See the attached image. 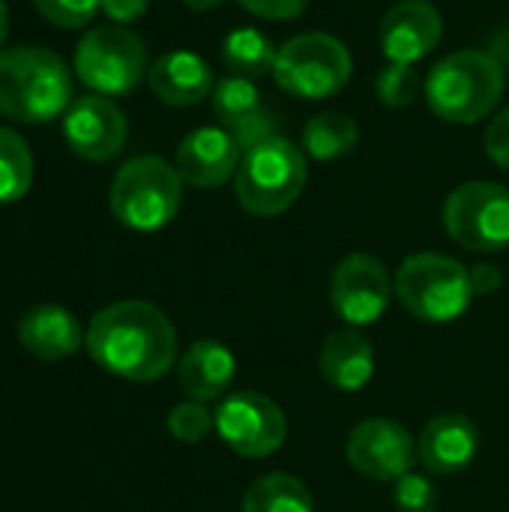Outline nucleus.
Listing matches in <instances>:
<instances>
[{
	"label": "nucleus",
	"instance_id": "f257e3e1",
	"mask_svg": "<svg viewBox=\"0 0 509 512\" xmlns=\"http://www.w3.org/2000/svg\"><path fill=\"white\" fill-rule=\"evenodd\" d=\"M84 345L99 369L135 384L165 378L177 360V330L147 300H120L99 309L87 324Z\"/></svg>",
	"mask_w": 509,
	"mask_h": 512
},
{
	"label": "nucleus",
	"instance_id": "f03ea898",
	"mask_svg": "<svg viewBox=\"0 0 509 512\" xmlns=\"http://www.w3.org/2000/svg\"><path fill=\"white\" fill-rule=\"evenodd\" d=\"M72 105V72L39 45L0 51V114L15 123H48Z\"/></svg>",
	"mask_w": 509,
	"mask_h": 512
},
{
	"label": "nucleus",
	"instance_id": "7ed1b4c3",
	"mask_svg": "<svg viewBox=\"0 0 509 512\" xmlns=\"http://www.w3.org/2000/svg\"><path fill=\"white\" fill-rule=\"evenodd\" d=\"M504 87L507 75L498 57L480 48H462L429 69L423 93L435 117L474 126L498 108Z\"/></svg>",
	"mask_w": 509,
	"mask_h": 512
},
{
	"label": "nucleus",
	"instance_id": "20e7f679",
	"mask_svg": "<svg viewBox=\"0 0 509 512\" xmlns=\"http://www.w3.org/2000/svg\"><path fill=\"white\" fill-rule=\"evenodd\" d=\"M306 153L276 135L249 147L234 174V195L252 216H279L303 192L309 165Z\"/></svg>",
	"mask_w": 509,
	"mask_h": 512
},
{
	"label": "nucleus",
	"instance_id": "39448f33",
	"mask_svg": "<svg viewBox=\"0 0 509 512\" xmlns=\"http://www.w3.org/2000/svg\"><path fill=\"white\" fill-rule=\"evenodd\" d=\"M396 297L399 303L426 324H453L459 321L474 294L471 270L450 255L417 252L402 261L396 270Z\"/></svg>",
	"mask_w": 509,
	"mask_h": 512
},
{
	"label": "nucleus",
	"instance_id": "423d86ee",
	"mask_svg": "<svg viewBox=\"0 0 509 512\" xmlns=\"http://www.w3.org/2000/svg\"><path fill=\"white\" fill-rule=\"evenodd\" d=\"M183 201V177L162 156H138L126 162L111 183L108 204L120 225L132 231L165 228Z\"/></svg>",
	"mask_w": 509,
	"mask_h": 512
},
{
	"label": "nucleus",
	"instance_id": "0eeeda50",
	"mask_svg": "<svg viewBox=\"0 0 509 512\" xmlns=\"http://www.w3.org/2000/svg\"><path fill=\"white\" fill-rule=\"evenodd\" d=\"M147 72L144 39L123 24L90 27L75 48V75L99 96H129Z\"/></svg>",
	"mask_w": 509,
	"mask_h": 512
},
{
	"label": "nucleus",
	"instance_id": "6e6552de",
	"mask_svg": "<svg viewBox=\"0 0 509 512\" xmlns=\"http://www.w3.org/2000/svg\"><path fill=\"white\" fill-rule=\"evenodd\" d=\"M351 51L330 33H300L276 51L273 81L297 99H330L351 81Z\"/></svg>",
	"mask_w": 509,
	"mask_h": 512
},
{
	"label": "nucleus",
	"instance_id": "1a4fd4ad",
	"mask_svg": "<svg viewBox=\"0 0 509 512\" xmlns=\"http://www.w3.org/2000/svg\"><path fill=\"white\" fill-rule=\"evenodd\" d=\"M447 234L471 252H501L509 246V189L489 180L456 186L444 201Z\"/></svg>",
	"mask_w": 509,
	"mask_h": 512
},
{
	"label": "nucleus",
	"instance_id": "9d476101",
	"mask_svg": "<svg viewBox=\"0 0 509 512\" xmlns=\"http://www.w3.org/2000/svg\"><path fill=\"white\" fill-rule=\"evenodd\" d=\"M213 417L219 438L243 459L273 456L288 435V420L282 408L258 390L228 393Z\"/></svg>",
	"mask_w": 509,
	"mask_h": 512
},
{
	"label": "nucleus",
	"instance_id": "9b49d317",
	"mask_svg": "<svg viewBox=\"0 0 509 512\" xmlns=\"http://www.w3.org/2000/svg\"><path fill=\"white\" fill-rule=\"evenodd\" d=\"M393 294H396V285H393L387 267L369 252H354V255L342 258L330 279L333 312L348 327L375 324L387 312Z\"/></svg>",
	"mask_w": 509,
	"mask_h": 512
},
{
	"label": "nucleus",
	"instance_id": "f8f14e48",
	"mask_svg": "<svg viewBox=\"0 0 509 512\" xmlns=\"http://www.w3.org/2000/svg\"><path fill=\"white\" fill-rule=\"evenodd\" d=\"M345 453L357 474L375 483H396L414 471L417 441L402 423L387 417H372L351 429Z\"/></svg>",
	"mask_w": 509,
	"mask_h": 512
},
{
	"label": "nucleus",
	"instance_id": "ddd939ff",
	"mask_svg": "<svg viewBox=\"0 0 509 512\" xmlns=\"http://www.w3.org/2000/svg\"><path fill=\"white\" fill-rule=\"evenodd\" d=\"M129 126L123 111L99 93H87L63 114V138L69 150L87 162H108L126 144Z\"/></svg>",
	"mask_w": 509,
	"mask_h": 512
},
{
	"label": "nucleus",
	"instance_id": "4468645a",
	"mask_svg": "<svg viewBox=\"0 0 509 512\" xmlns=\"http://www.w3.org/2000/svg\"><path fill=\"white\" fill-rule=\"evenodd\" d=\"M444 33V18L429 0H399L393 3L378 27L381 51L390 63H417L429 57Z\"/></svg>",
	"mask_w": 509,
	"mask_h": 512
},
{
	"label": "nucleus",
	"instance_id": "2eb2a0df",
	"mask_svg": "<svg viewBox=\"0 0 509 512\" xmlns=\"http://www.w3.org/2000/svg\"><path fill=\"white\" fill-rule=\"evenodd\" d=\"M243 159V147L222 126H201L189 132L174 156V168L183 183L195 189H216L228 183Z\"/></svg>",
	"mask_w": 509,
	"mask_h": 512
},
{
	"label": "nucleus",
	"instance_id": "dca6fc26",
	"mask_svg": "<svg viewBox=\"0 0 509 512\" xmlns=\"http://www.w3.org/2000/svg\"><path fill=\"white\" fill-rule=\"evenodd\" d=\"M210 105H213L219 126L234 135V141L243 147V153L249 147L279 135V126L270 117L252 78H240V75L219 78L210 93Z\"/></svg>",
	"mask_w": 509,
	"mask_h": 512
},
{
	"label": "nucleus",
	"instance_id": "f3484780",
	"mask_svg": "<svg viewBox=\"0 0 509 512\" xmlns=\"http://www.w3.org/2000/svg\"><path fill=\"white\" fill-rule=\"evenodd\" d=\"M480 429L465 414H441L426 423L423 435L417 438L420 462L441 477L465 471L480 453Z\"/></svg>",
	"mask_w": 509,
	"mask_h": 512
},
{
	"label": "nucleus",
	"instance_id": "a211bd4d",
	"mask_svg": "<svg viewBox=\"0 0 509 512\" xmlns=\"http://www.w3.org/2000/svg\"><path fill=\"white\" fill-rule=\"evenodd\" d=\"M84 330L78 324V318L54 303H42L33 306L21 315L18 321V342L27 354H33L36 360L54 363L63 357H72L81 345H84Z\"/></svg>",
	"mask_w": 509,
	"mask_h": 512
},
{
	"label": "nucleus",
	"instance_id": "6ab92c4d",
	"mask_svg": "<svg viewBox=\"0 0 509 512\" xmlns=\"http://www.w3.org/2000/svg\"><path fill=\"white\" fill-rule=\"evenodd\" d=\"M147 84L159 102L171 108H189L213 93L216 78L204 57L192 51H168L150 66Z\"/></svg>",
	"mask_w": 509,
	"mask_h": 512
},
{
	"label": "nucleus",
	"instance_id": "aec40b11",
	"mask_svg": "<svg viewBox=\"0 0 509 512\" xmlns=\"http://www.w3.org/2000/svg\"><path fill=\"white\" fill-rule=\"evenodd\" d=\"M237 375L234 354L216 342V339H198L186 348V354L177 363V381L180 390L192 402H213L225 399Z\"/></svg>",
	"mask_w": 509,
	"mask_h": 512
},
{
	"label": "nucleus",
	"instance_id": "412c9836",
	"mask_svg": "<svg viewBox=\"0 0 509 512\" xmlns=\"http://www.w3.org/2000/svg\"><path fill=\"white\" fill-rule=\"evenodd\" d=\"M324 381L339 393H357L363 390L375 375V351L372 342L357 330L345 327L327 336L321 357H318Z\"/></svg>",
	"mask_w": 509,
	"mask_h": 512
},
{
	"label": "nucleus",
	"instance_id": "4be33fe9",
	"mask_svg": "<svg viewBox=\"0 0 509 512\" xmlns=\"http://www.w3.org/2000/svg\"><path fill=\"white\" fill-rule=\"evenodd\" d=\"M240 512H315V501L303 480L273 471L246 489Z\"/></svg>",
	"mask_w": 509,
	"mask_h": 512
},
{
	"label": "nucleus",
	"instance_id": "5701e85b",
	"mask_svg": "<svg viewBox=\"0 0 509 512\" xmlns=\"http://www.w3.org/2000/svg\"><path fill=\"white\" fill-rule=\"evenodd\" d=\"M276 51L279 48L273 45V39L258 27H237L222 42V63L231 69V75L264 78L273 75Z\"/></svg>",
	"mask_w": 509,
	"mask_h": 512
},
{
	"label": "nucleus",
	"instance_id": "b1692460",
	"mask_svg": "<svg viewBox=\"0 0 509 512\" xmlns=\"http://www.w3.org/2000/svg\"><path fill=\"white\" fill-rule=\"evenodd\" d=\"M357 138L360 132H357L354 117L342 111H324V114H315L303 129V153L306 159H315V162H333L351 153Z\"/></svg>",
	"mask_w": 509,
	"mask_h": 512
},
{
	"label": "nucleus",
	"instance_id": "393cba45",
	"mask_svg": "<svg viewBox=\"0 0 509 512\" xmlns=\"http://www.w3.org/2000/svg\"><path fill=\"white\" fill-rule=\"evenodd\" d=\"M33 183V153L27 141L9 129L0 126V204L21 201Z\"/></svg>",
	"mask_w": 509,
	"mask_h": 512
},
{
	"label": "nucleus",
	"instance_id": "a878e982",
	"mask_svg": "<svg viewBox=\"0 0 509 512\" xmlns=\"http://www.w3.org/2000/svg\"><path fill=\"white\" fill-rule=\"evenodd\" d=\"M375 93L387 108H408L420 93V72L411 63H387L375 78Z\"/></svg>",
	"mask_w": 509,
	"mask_h": 512
},
{
	"label": "nucleus",
	"instance_id": "bb28decb",
	"mask_svg": "<svg viewBox=\"0 0 509 512\" xmlns=\"http://www.w3.org/2000/svg\"><path fill=\"white\" fill-rule=\"evenodd\" d=\"M216 429V417L204 408V402H183L168 414V432L180 444H201Z\"/></svg>",
	"mask_w": 509,
	"mask_h": 512
},
{
	"label": "nucleus",
	"instance_id": "cd10ccee",
	"mask_svg": "<svg viewBox=\"0 0 509 512\" xmlns=\"http://www.w3.org/2000/svg\"><path fill=\"white\" fill-rule=\"evenodd\" d=\"M30 3L48 24L63 30L87 27L99 12V0H30Z\"/></svg>",
	"mask_w": 509,
	"mask_h": 512
},
{
	"label": "nucleus",
	"instance_id": "c85d7f7f",
	"mask_svg": "<svg viewBox=\"0 0 509 512\" xmlns=\"http://www.w3.org/2000/svg\"><path fill=\"white\" fill-rule=\"evenodd\" d=\"M393 504L399 512H435L438 510V492L429 477L411 471L402 480H396Z\"/></svg>",
	"mask_w": 509,
	"mask_h": 512
},
{
	"label": "nucleus",
	"instance_id": "c756f323",
	"mask_svg": "<svg viewBox=\"0 0 509 512\" xmlns=\"http://www.w3.org/2000/svg\"><path fill=\"white\" fill-rule=\"evenodd\" d=\"M486 153L498 168L509 171V105L492 117L486 129Z\"/></svg>",
	"mask_w": 509,
	"mask_h": 512
},
{
	"label": "nucleus",
	"instance_id": "7c9ffc66",
	"mask_svg": "<svg viewBox=\"0 0 509 512\" xmlns=\"http://www.w3.org/2000/svg\"><path fill=\"white\" fill-rule=\"evenodd\" d=\"M237 3L255 18H267V21H291L303 15V9L309 6V0H237Z\"/></svg>",
	"mask_w": 509,
	"mask_h": 512
},
{
	"label": "nucleus",
	"instance_id": "2f4dec72",
	"mask_svg": "<svg viewBox=\"0 0 509 512\" xmlns=\"http://www.w3.org/2000/svg\"><path fill=\"white\" fill-rule=\"evenodd\" d=\"M150 0H99V9L105 12V18L111 24H132L147 12Z\"/></svg>",
	"mask_w": 509,
	"mask_h": 512
},
{
	"label": "nucleus",
	"instance_id": "473e14b6",
	"mask_svg": "<svg viewBox=\"0 0 509 512\" xmlns=\"http://www.w3.org/2000/svg\"><path fill=\"white\" fill-rule=\"evenodd\" d=\"M471 282H474V294L489 297V294H495L504 285V273L495 264H477L471 270Z\"/></svg>",
	"mask_w": 509,
	"mask_h": 512
},
{
	"label": "nucleus",
	"instance_id": "72a5a7b5",
	"mask_svg": "<svg viewBox=\"0 0 509 512\" xmlns=\"http://www.w3.org/2000/svg\"><path fill=\"white\" fill-rule=\"evenodd\" d=\"M189 9H195V12H210V9H216V6H222L225 0H183Z\"/></svg>",
	"mask_w": 509,
	"mask_h": 512
},
{
	"label": "nucleus",
	"instance_id": "f704fd0d",
	"mask_svg": "<svg viewBox=\"0 0 509 512\" xmlns=\"http://www.w3.org/2000/svg\"><path fill=\"white\" fill-rule=\"evenodd\" d=\"M6 33H9V12L0 0V51H3V42H6Z\"/></svg>",
	"mask_w": 509,
	"mask_h": 512
}]
</instances>
